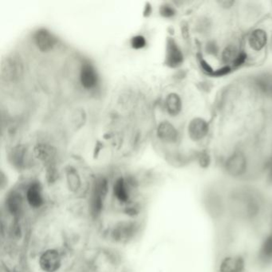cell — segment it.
Wrapping results in <instances>:
<instances>
[{
	"instance_id": "cell-1",
	"label": "cell",
	"mask_w": 272,
	"mask_h": 272,
	"mask_svg": "<svg viewBox=\"0 0 272 272\" xmlns=\"http://www.w3.org/2000/svg\"><path fill=\"white\" fill-rule=\"evenodd\" d=\"M231 213L236 217L255 220L263 212V201L259 195L248 189L234 192L229 199Z\"/></svg>"
},
{
	"instance_id": "cell-2",
	"label": "cell",
	"mask_w": 272,
	"mask_h": 272,
	"mask_svg": "<svg viewBox=\"0 0 272 272\" xmlns=\"http://www.w3.org/2000/svg\"><path fill=\"white\" fill-rule=\"evenodd\" d=\"M225 171L233 177L245 175L248 170V160L244 153L240 151L232 153L225 161Z\"/></svg>"
},
{
	"instance_id": "cell-3",
	"label": "cell",
	"mask_w": 272,
	"mask_h": 272,
	"mask_svg": "<svg viewBox=\"0 0 272 272\" xmlns=\"http://www.w3.org/2000/svg\"><path fill=\"white\" fill-rule=\"evenodd\" d=\"M188 135L192 142L200 143L208 138L210 132L209 122L204 117H195L190 120L187 128Z\"/></svg>"
},
{
	"instance_id": "cell-4",
	"label": "cell",
	"mask_w": 272,
	"mask_h": 272,
	"mask_svg": "<svg viewBox=\"0 0 272 272\" xmlns=\"http://www.w3.org/2000/svg\"><path fill=\"white\" fill-rule=\"evenodd\" d=\"M204 205L207 212L213 219H219L227 209V201L216 192H210L205 196Z\"/></svg>"
},
{
	"instance_id": "cell-5",
	"label": "cell",
	"mask_w": 272,
	"mask_h": 272,
	"mask_svg": "<svg viewBox=\"0 0 272 272\" xmlns=\"http://www.w3.org/2000/svg\"><path fill=\"white\" fill-rule=\"evenodd\" d=\"M269 35L266 29L256 27L251 30L247 38V45L251 52L260 54L266 49L268 44Z\"/></svg>"
},
{
	"instance_id": "cell-6",
	"label": "cell",
	"mask_w": 272,
	"mask_h": 272,
	"mask_svg": "<svg viewBox=\"0 0 272 272\" xmlns=\"http://www.w3.org/2000/svg\"><path fill=\"white\" fill-rule=\"evenodd\" d=\"M184 61L185 57L180 47L174 38H168L166 42L165 64L171 68H177L183 64Z\"/></svg>"
},
{
	"instance_id": "cell-7",
	"label": "cell",
	"mask_w": 272,
	"mask_h": 272,
	"mask_svg": "<svg viewBox=\"0 0 272 272\" xmlns=\"http://www.w3.org/2000/svg\"><path fill=\"white\" fill-rule=\"evenodd\" d=\"M245 259L240 255H229L219 262V272H245Z\"/></svg>"
},
{
	"instance_id": "cell-8",
	"label": "cell",
	"mask_w": 272,
	"mask_h": 272,
	"mask_svg": "<svg viewBox=\"0 0 272 272\" xmlns=\"http://www.w3.org/2000/svg\"><path fill=\"white\" fill-rule=\"evenodd\" d=\"M157 137L161 142L167 144H175L179 140V132L176 127L169 121H163L157 128Z\"/></svg>"
},
{
	"instance_id": "cell-9",
	"label": "cell",
	"mask_w": 272,
	"mask_h": 272,
	"mask_svg": "<svg viewBox=\"0 0 272 272\" xmlns=\"http://www.w3.org/2000/svg\"><path fill=\"white\" fill-rule=\"evenodd\" d=\"M34 42L40 51L48 52L53 49L56 43V39L49 30L40 29L34 34Z\"/></svg>"
},
{
	"instance_id": "cell-10",
	"label": "cell",
	"mask_w": 272,
	"mask_h": 272,
	"mask_svg": "<svg viewBox=\"0 0 272 272\" xmlns=\"http://www.w3.org/2000/svg\"><path fill=\"white\" fill-rule=\"evenodd\" d=\"M257 261L260 266L272 264V233L267 235L261 244L258 251Z\"/></svg>"
},
{
	"instance_id": "cell-11",
	"label": "cell",
	"mask_w": 272,
	"mask_h": 272,
	"mask_svg": "<svg viewBox=\"0 0 272 272\" xmlns=\"http://www.w3.org/2000/svg\"><path fill=\"white\" fill-rule=\"evenodd\" d=\"M80 81L85 89H92L98 83V74L96 70L90 63H84L81 66L80 73Z\"/></svg>"
},
{
	"instance_id": "cell-12",
	"label": "cell",
	"mask_w": 272,
	"mask_h": 272,
	"mask_svg": "<svg viewBox=\"0 0 272 272\" xmlns=\"http://www.w3.org/2000/svg\"><path fill=\"white\" fill-rule=\"evenodd\" d=\"M3 76L6 79L12 80L18 78L21 74L22 63L17 57H10L6 60V63L3 64Z\"/></svg>"
},
{
	"instance_id": "cell-13",
	"label": "cell",
	"mask_w": 272,
	"mask_h": 272,
	"mask_svg": "<svg viewBox=\"0 0 272 272\" xmlns=\"http://www.w3.org/2000/svg\"><path fill=\"white\" fill-rule=\"evenodd\" d=\"M165 108L167 113L172 117H177L183 110V101L177 93L168 94L165 99Z\"/></svg>"
},
{
	"instance_id": "cell-14",
	"label": "cell",
	"mask_w": 272,
	"mask_h": 272,
	"mask_svg": "<svg viewBox=\"0 0 272 272\" xmlns=\"http://www.w3.org/2000/svg\"><path fill=\"white\" fill-rule=\"evenodd\" d=\"M240 51V49H239L236 44L229 43L225 46L220 51V55H219L223 66H229L232 67V65L235 59H237Z\"/></svg>"
},
{
	"instance_id": "cell-15",
	"label": "cell",
	"mask_w": 272,
	"mask_h": 272,
	"mask_svg": "<svg viewBox=\"0 0 272 272\" xmlns=\"http://www.w3.org/2000/svg\"><path fill=\"white\" fill-rule=\"evenodd\" d=\"M255 85L260 93L272 97V73L258 75L255 78Z\"/></svg>"
},
{
	"instance_id": "cell-16",
	"label": "cell",
	"mask_w": 272,
	"mask_h": 272,
	"mask_svg": "<svg viewBox=\"0 0 272 272\" xmlns=\"http://www.w3.org/2000/svg\"><path fill=\"white\" fill-rule=\"evenodd\" d=\"M27 200L30 205L33 207H39L42 203V195L40 190L39 186L34 184L30 186L27 191Z\"/></svg>"
},
{
	"instance_id": "cell-17",
	"label": "cell",
	"mask_w": 272,
	"mask_h": 272,
	"mask_svg": "<svg viewBox=\"0 0 272 272\" xmlns=\"http://www.w3.org/2000/svg\"><path fill=\"white\" fill-rule=\"evenodd\" d=\"M114 194L120 201H125L128 199V193H127L125 182L122 178L117 179L116 182L114 186Z\"/></svg>"
},
{
	"instance_id": "cell-18",
	"label": "cell",
	"mask_w": 272,
	"mask_h": 272,
	"mask_svg": "<svg viewBox=\"0 0 272 272\" xmlns=\"http://www.w3.org/2000/svg\"><path fill=\"white\" fill-rule=\"evenodd\" d=\"M248 60V54L244 50H240V53L237 55V59H235L232 65V68L234 69L240 68L247 63Z\"/></svg>"
},
{
	"instance_id": "cell-19",
	"label": "cell",
	"mask_w": 272,
	"mask_h": 272,
	"mask_svg": "<svg viewBox=\"0 0 272 272\" xmlns=\"http://www.w3.org/2000/svg\"><path fill=\"white\" fill-rule=\"evenodd\" d=\"M220 50L219 45L215 41H208L205 45V52L208 56L212 57H217L220 55Z\"/></svg>"
},
{
	"instance_id": "cell-20",
	"label": "cell",
	"mask_w": 272,
	"mask_h": 272,
	"mask_svg": "<svg viewBox=\"0 0 272 272\" xmlns=\"http://www.w3.org/2000/svg\"><path fill=\"white\" fill-rule=\"evenodd\" d=\"M199 66L204 74L213 77L215 69H214L204 57L199 58Z\"/></svg>"
},
{
	"instance_id": "cell-21",
	"label": "cell",
	"mask_w": 272,
	"mask_h": 272,
	"mask_svg": "<svg viewBox=\"0 0 272 272\" xmlns=\"http://www.w3.org/2000/svg\"><path fill=\"white\" fill-rule=\"evenodd\" d=\"M160 13L163 17L170 19L176 15V11L170 4H165L160 8Z\"/></svg>"
},
{
	"instance_id": "cell-22",
	"label": "cell",
	"mask_w": 272,
	"mask_h": 272,
	"mask_svg": "<svg viewBox=\"0 0 272 272\" xmlns=\"http://www.w3.org/2000/svg\"><path fill=\"white\" fill-rule=\"evenodd\" d=\"M131 45L132 48L134 49H142L145 48L146 45V38H144L143 36L137 35L131 39Z\"/></svg>"
},
{
	"instance_id": "cell-23",
	"label": "cell",
	"mask_w": 272,
	"mask_h": 272,
	"mask_svg": "<svg viewBox=\"0 0 272 272\" xmlns=\"http://www.w3.org/2000/svg\"><path fill=\"white\" fill-rule=\"evenodd\" d=\"M198 163L202 168H208L211 164V157L207 152H201L198 157Z\"/></svg>"
},
{
	"instance_id": "cell-24",
	"label": "cell",
	"mask_w": 272,
	"mask_h": 272,
	"mask_svg": "<svg viewBox=\"0 0 272 272\" xmlns=\"http://www.w3.org/2000/svg\"><path fill=\"white\" fill-rule=\"evenodd\" d=\"M233 70V69L231 66H222L219 68L215 69L213 77H216V78H218V77H224V76L230 74Z\"/></svg>"
},
{
	"instance_id": "cell-25",
	"label": "cell",
	"mask_w": 272,
	"mask_h": 272,
	"mask_svg": "<svg viewBox=\"0 0 272 272\" xmlns=\"http://www.w3.org/2000/svg\"><path fill=\"white\" fill-rule=\"evenodd\" d=\"M219 5L221 6V8H224V9H230L234 6V1H223V2H219Z\"/></svg>"
},
{
	"instance_id": "cell-26",
	"label": "cell",
	"mask_w": 272,
	"mask_h": 272,
	"mask_svg": "<svg viewBox=\"0 0 272 272\" xmlns=\"http://www.w3.org/2000/svg\"><path fill=\"white\" fill-rule=\"evenodd\" d=\"M269 176H270V182H272V166L271 168H270V174H269Z\"/></svg>"
}]
</instances>
